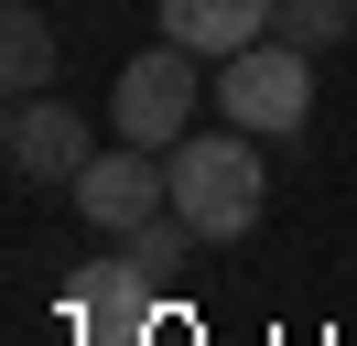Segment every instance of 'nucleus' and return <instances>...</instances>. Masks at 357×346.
Here are the masks:
<instances>
[{
  "mask_svg": "<svg viewBox=\"0 0 357 346\" xmlns=\"http://www.w3.org/2000/svg\"><path fill=\"white\" fill-rule=\"evenodd\" d=\"M162 163H174V216L206 238V249H227V238L260 227L271 173H260V141H249V130H227V119H217V130H184Z\"/></svg>",
  "mask_w": 357,
  "mask_h": 346,
  "instance_id": "nucleus-1",
  "label": "nucleus"
},
{
  "mask_svg": "<svg viewBox=\"0 0 357 346\" xmlns=\"http://www.w3.org/2000/svg\"><path fill=\"white\" fill-rule=\"evenodd\" d=\"M206 108H217L227 130H249V141H292V130L314 119V54L303 43H249V54L217 65V86H206Z\"/></svg>",
  "mask_w": 357,
  "mask_h": 346,
  "instance_id": "nucleus-2",
  "label": "nucleus"
},
{
  "mask_svg": "<svg viewBox=\"0 0 357 346\" xmlns=\"http://www.w3.org/2000/svg\"><path fill=\"white\" fill-rule=\"evenodd\" d=\"M195 65H206V54H184V43L130 54V65H119V86H109V130H119V141H141V151H174L184 130H195L206 86H217V76H195Z\"/></svg>",
  "mask_w": 357,
  "mask_h": 346,
  "instance_id": "nucleus-3",
  "label": "nucleus"
},
{
  "mask_svg": "<svg viewBox=\"0 0 357 346\" xmlns=\"http://www.w3.org/2000/svg\"><path fill=\"white\" fill-rule=\"evenodd\" d=\"M76 216H87V227H109V238H130L141 216H162L174 206V163H162V151H141V141H109L98 151L87 173H76Z\"/></svg>",
  "mask_w": 357,
  "mask_h": 346,
  "instance_id": "nucleus-4",
  "label": "nucleus"
},
{
  "mask_svg": "<svg viewBox=\"0 0 357 346\" xmlns=\"http://www.w3.org/2000/svg\"><path fill=\"white\" fill-rule=\"evenodd\" d=\"M152 281L162 271H141L130 249H119V260H87V271L66 281V336L76 346H141V336H152Z\"/></svg>",
  "mask_w": 357,
  "mask_h": 346,
  "instance_id": "nucleus-5",
  "label": "nucleus"
},
{
  "mask_svg": "<svg viewBox=\"0 0 357 346\" xmlns=\"http://www.w3.org/2000/svg\"><path fill=\"white\" fill-rule=\"evenodd\" d=\"M0 151H11V173L22 184H76V173L98 163V130H87V108L76 98H11V130H0Z\"/></svg>",
  "mask_w": 357,
  "mask_h": 346,
  "instance_id": "nucleus-6",
  "label": "nucleus"
},
{
  "mask_svg": "<svg viewBox=\"0 0 357 346\" xmlns=\"http://www.w3.org/2000/svg\"><path fill=\"white\" fill-rule=\"evenodd\" d=\"M271 22H282V0H162V43H184V54H206V65L271 43Z\"/></svg>",
  "mask_w": 357,
  "mask_h": 346,
  "instance_id": "nucleus-7",
  "label": "nucleus"
},
{
  "mask_svg": "<svg viewBox=\"0 0 357 346\" xmlns=\"http://www.w3.org/2000/svg\"><path fill=\"white\" fill-rule=\"evenodd\" d=\"M54 22L33 11V0H0V86H11V98H44L54 86Z\"/></svg>",
  "mask_w": 357,
  "mask_h": 346,
  "instance_id": "nucleus-8",
  "label": "nucleus"
},
{
  "mask_svg": "<svg viewBox=\"0 0 357 346\" xmlns=\"http://www.w3.org/2000/svg\"><path fill=\"white\" fill-rule=\"evenodd\" d=\"M282 43H303V54H335V43L357 33V0H282V22H271Z\"/></svg>",
  "mask_w": 357,
  "mask_h": 346,
  "instance_id": "nucleus-9",
  "label": "nucleus"
},
{
  "mask_svg": "<svg viewBox=\"0 0 357 346\" xmlns=\"http://www.w3.org/2000/svg\"><path fill=\"white\" fill-rule=\"evenodd\" d=\"M119 249H130V260H141V271H184V249H206V238H195V227H184V216H174V206H162V216H141V227H130V238H119Z\"/></svg>",
  "mask_w": 357,
  "mask_h": 346,
  "instance_id": "nucleus-10",
  "label": "nucleus"
}]
</instances>
